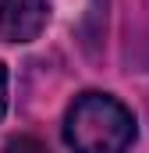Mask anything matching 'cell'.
Here are the masks:
<instances>
[{
    "instance_id": "obj_3",
    "label": "cell",
    "mask_w": 149,
    "mask_h": 153,
    "mask_svg": "<svg viewBox=\"0 0 149 153\" xmlns=\"http://www.w3.org/2000/svg\"><path fill=\"white\" fill-rule=\"evenodd\" d=\"M4 153H50V146L39 143L36 135H14V139H7Z\"/></svg>"
},
{
    "instance_id": "obj_1",
    "label": "cell",
    "mask_w": 149,
    "mask_h": 153,
    "mask_svg": "<svg viewBox=\"0 0 149 153\" xmlns=\"http://www.w3.org/2000/svg\"><path fill=\"white\" fill-rule=\"evenodd\" d=\"M135 135V114L110 93H82L64 117V143L74 153H128Z\"/></svg>"
},
{
    "instance_id": "obj_4",
    "label": "cell",
    "mask_w": 149,
    "mask_h": 153,
    "mask_svg": "<svg viewBox=\"0 0 149 153\" xmlns=\"http://www.w3.org/2000/svg\"><path fill=\"white\" fill-rule=\"evenodd\" d=\"M4 111H7V68L0 64V117H4Z\"/></svg>"
},
{
    "instance_id": "obj_2",
    "label": "cell",
    "mask_w": 149,
    "mask_h": 153,
    "mask_svg": "<svg viewBox=\"0 0 149 153\" xmlns=\"http://www.w3.org/2000/svg\"><path fill=\"white\" fill-rule=\"evenodd\" d=\"M46 0H0V32L11 43H32L46 29Z\"/></svg>"
}]
</instances>
